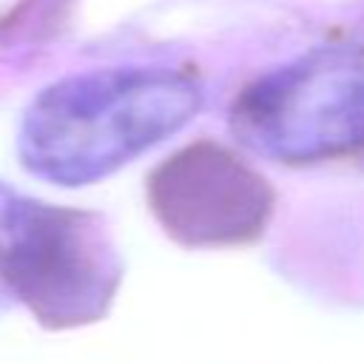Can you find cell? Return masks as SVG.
I'll list each match as a JSON object with an SVG mask.
<instances>
[{"label": "cell", "instance_id": "obj_1", "mask_svg": "<svg viewBox=\"0 0 364 364\" xmlns=\"http://www.w3.org/2000/svg\"><path fill=\"white\" fill-rule=\"evenodd\" d=\"M202 105L193 77L171 68H105L65 77L34 97L20 125L23 165L57 185L97 182Z\"/></svg>", "mask_w": 364, "mask_h": 364}, {"label": "cell", "instance_id": "obj_2", "mask_svg": "<svg viewBox=\"0 0 364 364\" xmlns=\"http://www.w3.org/2000/svg\"><path fill=\"white\" fill-rule=\"evenodd\" d=\"M0 282L37 321L77 327L105 313L119 262L97 216L0 188Z\"/></svg>", "mask_w": 364, "mask_h": 364}, {"label": "cell", "instance_id": "obj_3", "mask_svg": "<svg viewBox=\"0 0 364 364\" xmlns=\"http://www.w3.org/2000/svg\"><path fill=\"white\" fill-rule=\"evenodd\" d=\"M233 134L276 162H321L364 148V57L316 54L250 82L230 108Z\"/></svg>", "mask_w": 364, "mask_h": 364}, {"label": "cell", "instance_id": "obj_4", "mask_svg": "<svg viewBox=\"0 0 364 364\" xmlns=\"http://www.w3.org/2000/svg\"><path fill=\"white\" fill-rule=\"evenodd\" d=\"M148 205L179 245H247L270 222L273 191L233 151L202 139L151 171Z\"/></svg>", "mask_w": 364, "mask_h": 364}]
</instances>
